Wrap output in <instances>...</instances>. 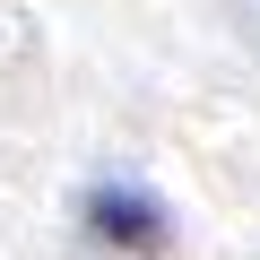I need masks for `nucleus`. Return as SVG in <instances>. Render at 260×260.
<instances>
[{
    "label": "nucleus",
    "instance_id": "nucleus-1",
    "mask_svg": "<svg viewBox=\"0 0 260 260\" xmlns=\"http://www.w3.org/2000/svg\"><path fill=\"white\" fill-rule=\"evenodd\" d=\"M78 225L104 243V251H165L174 243V208L148 191V182H95Z\"/></svg>",
    "mask_w": 260,
    "mask_h": 260
}]
</instances>
